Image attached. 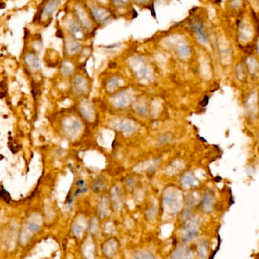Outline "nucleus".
Instances as JSON below:
<instances>
[{
  "mask_svg": "<svg viewBox=\"0 0 259 259\" xmlns=\"http://www.w3.org/2000/svg\"><path fill=\"white\" fill-rule=\"evenodd\" d=\"M191 252L187 249H176L171 255L172 259H190Z\"/></svg>",
  "mask_w": 259,
  "mask_h": 259,
  "instance_id": "4",
  "label": "nucleus"
},
{
  "mask_svg": "<svg viewBox=\"0 0 259 259\" xmlns=\"http://www.w3.org/2000/svg\"><path fill=\"white\" fill-rule=\"evenodd\" d=\"M83 183H84L83 180H78V181H77V185L79 186H80V187H83Z\"/></svg>",
  "mask_w": 259,
  "mask_h": 259,
  "instance_id": "14",
  "label": "nucleus"
},
{
  "mask_svg": "<svg viewBox=\"0 0 259 259\" xmlns=\"http://www.w3.org/2000/svg\"><path fill=\"white\" fill-rule=\"evenodd\" d=\"M197 226H196V224L194 221H191L186 223L183 228V233L181 236L182 241L183 243H187L190 240L193 239L197 235Z\"/></svg>",
  "mask_w": 259,
  "mask_h": 259,
  "instance_id": "1",
  "label": "nucleus"
},
{
  "mask_svg": "<svg viewBox=\"0 0 259 259\" xmlns=\"http://www.w3.org/2000/svg\"><path fill=\"white\" fill-rule=\"evenodd\" d=\"M193 29L194 30V32L196 33V34L197 35L198 38L201 40L203 43H205L207 41V37L205 35V32L203 30V28H202V24L199 22L194 23V24L193 25Z\"/></svg>",
  "mask_w": 259,
  "mask_h": 259,
  "instance_id": "5",
  "label": "nucleus"
},
{
  "mask_svg": "<svg viewBox=\"0 0 259 259\" xmlns=\"http://www.w3.org/2000/svg\"><path fill=\"white\" fill-rule=\"evenodd\" d=\"M70 31L74 37L81 38L83 37V31L80 27L79 24L75 21H73L72 23L70 24Z\"/></svg>",
  "mask_w": 259,
  "mask_h": 259,
  "instance_id": "7",
  "label": "nucleus"
},
{
  "mask_svg": "<svg viewBox=\"0 0 259 259\" xmlns=\"http://www.w3.org/2000/svg\"><path fill=\"white\" fill-rule=\"evenodd\" d=\"M56 36H57L58 37H60V38H62V36H63V34H62V32L60 30H59L57 31V33H56Z\"/></svg>",
  "mask_w": 259,
  "mask_h": 259,
  "instance_id": "13",
  "label": "nucleus"
},
{
  "mask_svg": "<svg viewBox=\"0 0 259 259\" xmlns=\"http://www.w3.org/2000/svg\"><path fill=\"white\" fill-rule=\"evenodd\" d=\"M29 228L31 231L36 232L40 229V226L37 224H29Z\"/></svg>",
  "mask_w": 259,
  "mask_h": 259,
  "instance_id": "11",
  "label": "nucleus"
},
{
  "mask_svg": "<svg viewBox=\"0 0 259 259\" xmlns=\"http://www.w3.org/2000/svg\"><path fill=\"white\" fill-rule=\"evenodd\" d=\"M135 259H155L152 253L147 251H138L134 254Z\"/></svg>",
  "mask_w": 259,
  "mask_h": 259,
  "instance_id": "8",
  "label": "nucleus"
},
{
  "mask_svg": "<svg viewBox=\"0 0 259 259\" xmlns=\"http://www.w3.org/2000/svg\"><path fill=\"white\" fill-rule=\"evenodd\" d=\"M59 3V0H49V2L46 3V5L43 8V14L48 17L52 16L55 9H57Z\"/></svg>",
  "mask_w": 259,
  "mask_h": 259,
  "instance_id": "3",
  "label": "nucleus"
},
{
  "mask_svg": "<svg viewBox=\"0 0 259 259\" xmlns=\"http://www.w3.org/2000/svg\"><path fill=\"white\" fill-rule=\"evenodd\" d=\"M25 62L27 65H28L30 68L31 69L37 70V68L40 67V62L39 60L37 59V57H35V55H34L33 54L27 55L25 57Z\"/></svg>",
  "mask_w": 259,
  "mask_h": 259,
  "instance_id": "6",
  "label": "nucleus"
},
{
  "mask_svg": "<svg viewBox=\"0 0 259 259\" xmlns=\"http://www.w3.org/2000/svg\"><path fill=\"white\" fill-rule=\"evenodd\" d=\"M148 1H149V0H135L136 2L138 3V4H140V5L146 4V3L148 2Z\"/></svg>",
  "mask_w": 259,
  "mask_h": 259,
  "instance_id": "12",
  "label": "nucleus"
},
{
  "mask_svg": "<svg viewBox=\"0 0 259 259\" xmlns=\"http://www.w3.org/2000/svg\"><path fill=\"white\" fill-rule=\"evenodd\" d=\"M6 7L5 3H4L3 2H0V9H3Z\"/></svg>",
  "mask_w": 259,
  "mask_h": 259,
  "instance_id": "15",
  "label": "nucleus"
},
{
  "mask_svg": "<svg viewBox=\"0 0 259 259\" xmlns=\"http://www.w3.org/2000/svg\"><path fill=\"white\" fill-rule=\"evenodd\" d=\"M0 196H1L4 200L7 201V202H9V199H10V196H9V194L7 192L5 191L4 190L0 191Z\"/></svg>",
  "mask_w": 259,
  "mask_h": 259,
  "instance_id": "10",
  "label": "nucleus"
},
{
  "mask_svg": "<svg viewBox=\"0 0 259 259\" xmlns=\"http://www.w3.org/2000/svg\"><path fill=\"white\" fill-rule=\"evenodd\" d=\"M91 13L95 20L99 24L106 22L112 17V14L107 9L102 7H92Z\"/></svg>",
  "mask_w": 259,
  "mask_h": 259,
  "instance_id": "2",
  "label": "nucleus"
},
{
  "mask_svg": "<svg viewBox=\"0 0 259 259\" xmlns=\"http://www.w3.org/2000/svg\"><path fill=\"white\" fill-rule=\"evenodd\" d=\"M130 0H112L114 4L116 6H123L125 5L127 3L129 2Z\"/></svg>",
  "mask_w": 259,
  "mask_h": 259,
  "instance_id": "9",
  "label": "nucleus"
}]
</instances>
